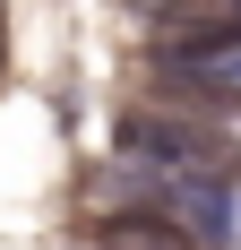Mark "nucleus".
Wrapping results in <instances>:
<instances>
[{
	"instance_id": "1",
	"label": "nucleus",
	"mask_w": 241,
	"mask_h": 250,
	"mask_svg": "<svg viewBox=\"0 0 241 250\" xmlns=\"http://www.w3.org/2000/svg\"><path fill=\"white\" fill-rule=\"evenodd\" d=\"M120 155H138L155 173H216V147H207L181 112H129V121H120Z\"/></svg>"
},
{
	"instance_id": "2",
	"label": "nucleus",
	"mask_w": 241,
	"mask_h": 250,
	"mask_svg": "<svg viewBox=\"0 0 241 250\" xmlns=\"http://www.w3.org/2000/svg\"><path fill=\"white\" fill-rule=\"evenodd\" d=\"M224 69H233V86H241V52H233V61H224Z\"/></svg>"
}]
</instances>
